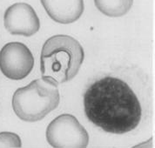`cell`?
Here are the masks:
<instances>
[{
    "label": "cell",
    "mask_w": 155,
    "mask_h": 148,
    "mask_svg": "<svg viewBox=\"0 0 155 148\" xmlns=\"http://www.w3.org/2000/svg\"><path fill=\"white\" fill-rule=\"evenodd\" d=\"M87 119L106 133L124 134L139 126L142 109L139 99L126 82L105 77L93 83L84 95Z\"/></svg>",
    "instance_id": "obj_1"
},
{
    "label": "cell",
    "mask_w": 155,
    "mask_h": 148,
    "mask_svg": "<svg viewBox=\"0 0 155 148\" xmlns=\"http://www.w3.org/2000/svg\"><path fill=\"white\" fill-rule=\"evenodd\" d=\"M84 58V49L74 38L68 35L51 37L41 51L42 78L55 85L68 82L77 75Z\"/></svg>",
    "instance_id": "obj_2"
},
{
    "label": "cell",
    "mask_w": 155,
    "mask_h": 148,
    "mask_svg": "<svg viewBox=\"0 0 155 148\" xmlns=\"http://www.w3.org/2000/svg\"><path fill=\"white\" fill-rule=\"evenodd\" d=\"M59 101L60 96L57 85L38 78L15 92L12 107L21 120L32 122L42 120L56 109Z\"/></svg>",
    "instance_id": "obj_3"
},
{
    "label": "cell",
    "mask_w": 155,
    "mask_h": 148,
    "mask_svg": "<svg viewBox=\"0 0 155 148\" xmlns=\"http://www.w3.org/2000/svg\"><path fill=\"white\" fill-rule=\"evenodd\" d=\"M47 140L55 147H85L88 135L75 117L63 114L50 124Z\"/></svg>",
    "instance_id": "obj_4"
},
{
    "label": "cell",
    "mask_w": 155,
    "mask_h": 148,
    "mask_svg": "<svg viewBox=\"0 0 155 148\" xmlns=\"http://www.w3.org/2000/svg\"><path fill=\"white\" fill-rule=\"evenodd\" d=\"M33 66L34 57L22 43H8L0 51V70L6 78L13 80L26 78Z\"/></svg>",
    "instance_id": "obj_5"
},
{
    "label": "cell",
    "mask_w": 155,
    "mask_h": 148,
    "mask_svg": "<svg viewBox=\"0 0 155 148\" xmlns=\"http://www.w3.org/2000/svg\"><path fill=\"white\" fill-rule=\"evenodd\" d=\"M4 25L12 35L31 37L40 28V21L34 9L26 3H16L7 8Z\"/></svg>",
    "instance_id": "obj_6"
},
{
    "label": "cell",
    "mask_w": 155,
    "mask_h": 148,
    "mask_svg": "<svg viewBox=\"0 0 155 148\" xmlns=\"http://www.w3.org/2000/svg\"><path fill=\"white\" fill-rule=\"evenodd\" d=\"M50 18L59 24L77 21L84 12V0H40Z\"/></svg>",
    "instance_id": "obj_7"
},
{
    "label": "cell",
    "mask_w": 155,
    "mask_h": 148,
    "mask_svg": "<svg viewBox=\"0 0 155 148\" xmlns=\"http://www.w3.org/2000/svg\"><path fill=\"white\" fill-rule=\"evenodd\" d=\"M94 3L104 15L118 18L126 15L131 10L134 0H94Z\"/></svg>",
    "instance_id": "obj_8"
},
{
    "label": "cell",
    "mask_w": 155,
    "mask_h": 148,
    "mask_svg": "<svg viewBox=\"0 0 155 148\" xmlns=\"http://www.w3.org/2000/svg\"><path fill=\"white\" fill-rule=\"evenodd\" d=\"M0 146H21V141L18 135L11 133H0Z\"/></svg>",
    "instance_id": "obj_9"
}]
</instances>
